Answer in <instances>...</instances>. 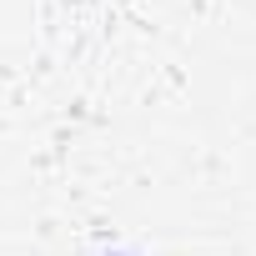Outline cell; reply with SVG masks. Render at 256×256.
<instances>
[{
    "label": "cell",
    "mask_w": 256,
    "mask_h": 256,
    "mask_svg": "<svg viewBox=\"0 0 256 256\" xmlns=\"http://www.w3.org/2000/svg\"><path fill=\"white\" fill-rule=\"evenodd\" d=\"M96 256H141V251H131V246H106V251H96Z\"/></svg>",
    "instance_id": "6da1fadb"
}]
</instances>
